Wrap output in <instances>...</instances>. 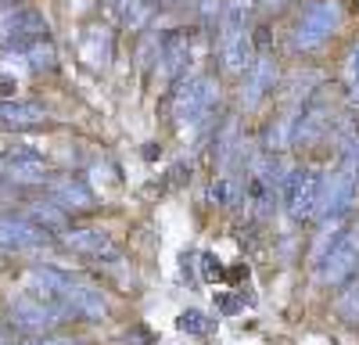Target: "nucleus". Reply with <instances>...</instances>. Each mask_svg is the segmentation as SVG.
Listing matches in <instances>:
<instances>
[{"label":"nucleus","mask_w":359,"mask_h":345,"mask_svg":"<svg viewBox=\"0 0 359 345\" xmlns=\"http://www.w3.org/2000/svg\"><path fill=\"white\" fill-rule=\"evenodd\" d=\"M219 101V86L216 76L208 72H194L172 83V94H169V108H172V123L184 130V133H198L208 130L212 123V111Z\"/></svg>","instance_id":"obj_1"},{"label":"nucleus","mask_w":359,"mask_h":345,"mask_svg":"<svg viewBox=\"0 0 359 345\" xmlns=\"http://www.w3.org/2000/svg\"><path fill=\"white\" fill-rule=\"evenodd\" d=\"M345 22V8L341 0H309V4L298 11V18L291 22L287 43L294 54H309L316 47H323Z\"/></svg>","instance_id":"obj_2"},{"label":"nucleus","mask_w":359,"mask_h":345,"mask_svg":"<svg viewBox=\"0 0 359 345\" xmlns=\"http://www.w3.org/2000/svg\"><path fill=\"white\" fill-rule=\"evenodd\" d=\"M320 198H323V172L313 165H287L284 180H280L284 212L294 223H306L320 212Z\"/></svg>","instance_id":"obj_3"},{"label":"nucleus","mask_w":359,"mask_h":345,"mask_svg":"<svg viewBox=\"0 0 359 345\" xmlns=\"http://www.w3.org/2000/svg\"><path fill=\"white\" fill-rule=\"evenodd\" d=\"M54 172L43 162V151L36 144H8L0 148V180L15 187H47Z\"/></svg>","instance_id":"obj_4"},{"label":"nucleus","mask_w":359,"mask_h":345,"mask_svg":"<svg viewBox=\"0 0 359 345\" xmlns=\"http://www.w3.org/2000/svg\"><path fill=\"white\" fill-rule=\"evenodd\" d=\"M65 316H69L65 306H50V302L36 299L33 292H22L11 299V324L8 327L36 338V334H50L54 327H62Z\"/></svg>","instance_id":"obj_5"},{"label":"nucleus","mask_w":359,"mask_h":345,"mask_svg":"<svg viewBox=\"0 0 359 345\" xmlns=\"http://www.w3.org/2000/svg\"><path fill=\"white\" fill-rule=\"evenodd\" d=\"M62 245L72 255L94 259L97 266H108V270H118L126 263L123 248H118L115 238L108 234V230H101V226H69V230H62Z\"/></svg>","instance_id":"obj_6"},{"label":"nucleus","mask_w":359,"mask_h":345,"mask_svg":"<svg viewBox=\"0 0 359 345\" xmlns=\"http://www.w3.org/2000/svg\"><path fill=\"white\" fill-rule=\"evenodd\" d=\"M198 58V33L194 29H169V33H162V47H158V76L165 83H176L191 76V62Z\"/></svg>","instance_id":"obj_7"},{"label":"nucleus","mask_w":359,"mask_h":345,"mask_svg":"<svg viewBox=\"0 0 359 345\" xmlns=\"http://www.w3.org/2000/svg\"><path fill=\"white\" fill-rule=\"evenodd\" d=\"M291 111H294V148H313V144H320L331 133L334 111H331V101H327V90H316L309 101H302Z\"/></svg>","instance_id":"obj_8"},{"label":"nucleus","mask_w":359,"mask_h":345,"mask_svg":"<svg viewBox=\"0 0 359 345\" xmlns=\"http://www.w3.org/2000/svg\"><path fill=\"white\" fill-rule=\"evenodd\" d=\"M40 36H47V22L40 11L15 8V4L0 11V50H18Z\"/></svg>","instance_id":"obj_9"},{"label":"nucleus","mask_w":359,"mask_h":345,"mask_svg":"<svg viewBox=\"0 0 359 345\" xmlns=\"http://www.w3.org/2000/svg\"><path fill=\"white\" fill-rule=\"evenodd\" d=\"M355 194H359V177L345 169L323 172V198H320V219H348L355 209Z\"/></svg>","instance_id":"obj_10"},{"label":"nucleus","mask_w":359,"mask_h":345,"mask_svg":"<svg viewBox=\"0 0 359 345\" xmlns=\"http://www.w3.org/2000/svg\"><path fill=\"white\" fill-rule=\"evenodd\" d=\"M323 284H345L359 270V219H348L341 241L327 252V259L316 266Z\"/></svg>","instance_id":"obj_11"},{"label":"nucleus","mask_w":359,"mask_h":345,"mask_svg":"<svg viewBox=\"0 0 359 345\" xmlns=\"http://www.w3.org/2000/svg\"><path fill=\"white\" fill-rule=\"evenodd\" d=\"M273 90H277V58H273V50L255 54L252 69L241 76V108L255 111Z\"/></svg>","instance_id":"obj_12"},{"label":"nucleus","mask_w":359,"mask_h":345,"mask_svg":"<svg viewBox=\"0 0 359 345\" xmlns=\"http://www.w3.org/2000/svg\"><path fill=\"white\" fill-rule=\"evenodd\" d=\"M216 43H219V65H223V72L241 79L252 69V62H255L252 29H219Z\"/></svg>","instance_id":"obj_13"},{"label":"nucleus","mask_w":359,"mask_h":345,"mask_svg":"<svg viewBox=\"0 0 359 345\" xmlns=\"http://www.w3.org/2000/svg\"><path fill=\"white\" fill-rule=\"evenodd\" d=\"M25 292H33L36 299L50 302V306H65V292L76 284V273L54 266V263H33L25 273Z\"/></svg>","instance_id":"obj_14"},{"label":"nucleus","mask_w":359,"mask_h":345,"mask_svg":"<svg viewBox=\"0 0 359 345\" xmlns=\"http://www.w3.org/2000/svg\"><path fill=\"white\" fill-rule=\"evenodd\" d=\"M47 241V230L29 223L25 216H0V252H36Z\"/></svg>","instance_id":"obj_15"},{"label":"nucleus","mask_w":359,"mask_h":345,"mask_svg":"<svg viewBox=\"0 0 359 345\" xmlns=\"http://www.w3.org/2000/svg\"><path fill=\"white\" fill-rule=\"evenodd\" d=\"M65 309H69V316H79V320H104L108 316V299H104V292L97 284L76 280L65 292Z\"/></svg>","instance_id":"obj_16"},{"label":"nucleus","mask_w":359,"mask_h":345,"mask_svg":"<svg viewBox=\"0 0 359 345\" xmlns=\"http://www.w3.org/2000/svg\"><path fill=\"white\" fill-rule=\"evenodd\" d=\"M50 201H57L65 212H86V209H94V191L86 187V180L79 177H69V172H62V177H50Z\"/></svg>","instance_id":"obj_17"},{"label":"nucleus","mask_w":359,"mask_h":345,"mask_svg":"<svg viewBox=\"0 0 359 345\" xmlns=\"http://www.w3.org/2000/svg\"><path fill=\"white\" fill-rule=\"evenodd\" d=\"M50 119L47 108L36 101H0V126L4 130H29Z\"/></svg>","instance_id":"obj_18"},{"label":"nucleus","mask_w":359,"mask_h":345,"mask_svg":"<svg viewBox=\"0 0 359 345\" xmlns=\"http://www.w3.org/2000/svg\"><path fill=\"white\" fill-rule=\"evenodd\" d=\"M208 205H216V209L245 205V180L230 177V172H219V177L208 184Z\"/></svg>","instance_id":"obj_19"},{"label":"nucleus","mask_w":359,"mask_h":345,"mask_svg":"<svg viewBox=\"0 0 359 345\" xmlns=\"http://www.w3.org/2000/svg\"><path fill=\"white\" fill-rule=\"evenodd\" d=\"M25 219L36 223L40 230H69V212L57 205V201H29L25 205Z\"/></svg>","instance_id":"obj_20"},{"label":"nucleus","mask_w":359,"mask_h":345,"mask_svg":"<svg viewBox=\"0 0 359 345\" xmlns=\"http://www.w3.org/2000/svg\"><path fill=\"white\" fill-rule=\"evenodd\" d=\"M18 62H25L33 72H47V69H54V43L47 40V36H40V40H33V43H25V47H18V50H11Z\"/></svg>","instance_id":"obj_21"},{"label":"nucleus","mask_w":359,"mask_h":345,"mask_svg":"<svg viewBox=\"0 0 359 345\" xmlns=\"http://www.w3.org/2000/svg\"><path fill=\"white\" fill-rule=\"evenodd\" d=\"M341 83H345V97L352 108H359V40L348 43L341 58Z\"/></svg>","instance_id":"obj_22"},{"label":"nucleus","mask_w":359,"mask_h":345,"mask_svg":"<svg viewBox=\"0 0 359 345\" xmlns=\"http://www.w3.org/2000/svg\"><path fill=\"white\" fill-rule=\"evenodd\" d=\"M83 58L90 65H108V58H111V36H108V29H90L86 40H83Z\"/></svg>","instance_id":"obj_23"},{"label":"nucleus","mask_w":359,"mask_h":345,"mask_svg":"<svg viewBox=\"0 0 359 345\" xmlns=\"http://www.w3.org/2000/svg\"><path fill=\"white\" fill-rule=\"evenodd\" d=\"M223 18V0H198V22L205 33H216Z\"/></svg>","instance_id":"obj_24"},{"label":"nucleus","mask_w":359,"mask_h":345,"mask_svg":"<svg viewBox=\"0 0 359 345\" xmlns=\"http://www.w3.org/2000/svg\"><path fill=\"white\" fill-rule=\"evenodd\" d=\"M180 331H187V334H208L212 331V324H208V316L201 309H187V313H180V320H176Z\"/></svg>","instance_id":"obj_25"},{"label":"nucleus","mask_w":359,"mask_h":345,"mask_svg":"<svg viewBox=\"0 0 359 345\" xmlns=\"http://www.w3.org/2000/svg\"><path fill=\"white\" fill-rule=\"evenodd\" d=\"M338 313L345 316L348 324H359V288H348V292H341V299H338Z\"/></svg>","instance_id":"obj_26"},{"label":"nucleus","mask_w":359,"mask_h":345,"mask_svg":"<svg viewBox=\"0 0 359 345\" xmlns=\"http://www.w3.org/2000/svg\"><path fill=\"white\" fill-rule=\"evenodd\" d=\"M259 8H266V11H280V8H287L291 0H255Z\"/></svg>","instance_id":"obj_27"},{"label":"nucleus","mask_w":359,"mask_h":345,"mask_svg":"<svg viewBox=\"0 0 359 345\" xmlns=\"http://www.w3.org/2000/svg\"><path fill=\"white\" fill-rule=\"evenodd\" d=\"M162 4H165V8H172V4H180V0H158V8H162Z\"/></svg>","instance_id":"obj_28"}]
</instances>
